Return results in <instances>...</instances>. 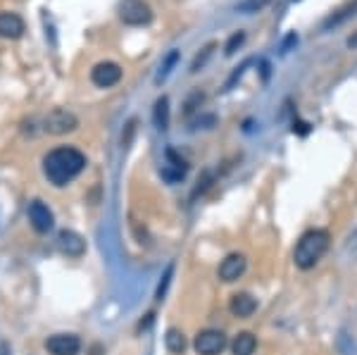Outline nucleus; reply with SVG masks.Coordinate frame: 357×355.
<instances>
[{"label":"nucleus","instance_id":"7ed1b4c3","mask_svg":"<svg viewBox=\"0 0 357 355\" xmlns=\"http://www.w3.org/2000/svg\"><path fill=\"white\" fill-rule=\"evenodd\" d=\"M119 19L129 27H143L152 19V12L143 0H122L119 3Z\"/></svg>","mask_w":357,"mask_h":355},{"label":"nucleus","instance_id":"f8f14e48","mask_svg":"<svg viewBox=\"0 0 357 355\" xmlns=\"http://www.w3.org/2000/svg\"><path fill=\"white\" fill-rule=\"evenodd\" d=\"M186 170H188L186 160L178 158L176 150H172V148L167 150V162H165V167H162V176H165L170 184H174V181H181L183 176H186Z\"/></svg>","mask_w":357,"mask_h":355},{"label":"nucleus","instance_id":"dca6fc26","mask_svg":"<svg viewBox=\"0 0 357 355\" xmlns=\"http://www.w3.org/2000/svg\"><path fill=\"white\" fill-rule=\"evenodd\" d=\"M165 343H167V351L174 353V355H181L183 351H186V336H183V332L176 327H172L170 332H167Z\"/></svg>","mask_w":357,"mask_h":355},{"label":"nucleus","instance_id":"f3484780","mask_svg":"<svg viewBox=\"0 0 357 355\" xmlns=\"http://www.w3.org/2000/svg\"><path fill=\"white\" fill-rule=\"evenodd\" d=\"M176 62H178V50H172V53H167V58L160 62V72L155 74V84H162V81L170 77L172 69L176 67Z\"/></svg>","mask_w":357,"mask_h":355},{"label":"nucleus","instance_id":"0eeeda50","mask_svg":"<svg viewBox=\"0 0 357 355\" xmlns=\"http://www.w3.org/2000/svg\"><path fill=\"white\" fill-rule=\"evenodd\" d=\"M45 351L50 355H76L81 351V341L74 334H53L45 341Z\"/></svg>","mask_w":357,"mask_h":355},{"label":"nucleus","instance_id":"a211bd4d","mask_svg":"<svg viewBox=\"0 0 357 355\" xmlns=\"http://www.w3.org/2000/svg\"><path fill=\"white\" fill-rule=\"evenodd\" d=\"M243 41H246V34H243V32L233 34V36L227 41V45H224V53L233 55V53H236V48H241V45H243Z\"/></svg>","mask_w":357,"mask_h":355},{"label":"nucleus","instance_id":"f257e3e1","mask_svg":"<svg viewBox=\"0 0 357 355\" xmlns=\"http://www.w3.org/2000/svg\"><path fill=\"white\" fill-rule=\"evenodd\" d=\"M86 155L71 146H60L43 158V174L53 186H67L84 172Z\"/></svg>","mask_w":357,"mask_h":355},{"label":"nucleus","instance_id":"6e6552de","mask_svg":"<svg viewBox=\"0 0 357 355\" xmlns=\"http://www.w3.org/2000/svg\"><path fill=\"white\" fill-rule=\"evenodd\" d=\"M76 126H79V119L67 110H53L43 122V129L48 134H67V131H74Z\"/></svg>","mask_w":357,"mask_h":355},{"label":"nucleus","instance_id":"4468645a","mask_svg":"<svg viewBox=\"0 0 357 355\" xmlns=\"http://www.w3.org/2000/svg\"><path fill=\"white\" fill-rule=\"evenodd\" d=\"M255 348H257V339H255L250 332L236 334V339L231 341V353L233 355H253Z\"/></svg>","mask_w":357,"mask_h":355},{"label":"nucleus","instance_id":"6ab92c4d","mask_svg":"<svg viewBox=\"0 0 357 355\" xmlns=\"http://www.w3.org/2000/svg\"><path fill=\"white\" fill-rule=\"evenodd\" d=\"M214 48H217V43H207L205 48H203V50H205V53H203V55H198V58L193 60V65H191V72H198V69H200L203 65L207 62V58H210V55H212V50H214Z\"/></svg>","mask_w":357,"mask_h":355},{"label":"nucleus","instance_id":"f03ea898","mask_svg":"<svg viewBox=\"0 0 357 355\" xmlns=\"http://www.w3.org/2000/svg\"><path fill=\"white\" fill-rule=\"evenodd\" d=\"M329 231L326 229H310L300 236L298 246H295L293 260L300 270H312L314 265L324 257V253L329 251Z\"/></svg>","mask_w":357,"mask_h":355},{"label":"nucleus","instance_id":"aec40b11","mask_svg":"<svg viewBox=\"0 0 357 355\" xmlns=\"http://www.w3.org/2000/svg\"><path fill=\"white\" fill-rule=\"evenodd\" d=\"M269 0H246V3H241L236 10H241V12H257L260 8H264Z\"/></svg>","mask_w":357,"mask_h":355},{"label":"nucleus","instance_id":"1a4fd4ad","mask_svg":"<svg viewBox=\"0 0 357 355\" xmlns=\"http://www.w3.org/2000/svg\"><path fill=\"white\" fill-rule=\"evenodd\" d=\"M246 255H241V253H231V255H227L222 260V265H219V279L222 282H236V279L243 277V272H246Z\"/></svg>","mask_w":357,"mask_h":355},{"label":"nucleus","instance_id":"20e7f679","mask_svg":"<svg viewBox=\"0 0 357 355\" xmlns=\"http://www.w3.org/2000/svg\"><path fill=\"white\" fill-rule=\"evenodd\" d=\"M193 348L198 355H219L227 348V336L219 329H203V332H198Z\"/></svg>","mask_w":357,"mask_h":355},{"label":"nucleus","instance_id":"ddd939ff","mask_svg":"<svg viewBox=\"0 0 357 355\" xmlns=\"http://www.w3.org/2000/svg\"><path fill=\"white\" fill-rule=\"evenodd\" d=\"M24 34V19L14 12H0V38H19Z\"/></svg>","mask_w":357,"mask_h":355},{"label":"nucleus","instance_id":"2eb2a0df","mask_svg":"<svg viewBox=\"0 0 357 355\" xmlns=\"http://www.w3.org/2000/svg\"><path fill=\"white\" fill-rule=\"evenodd\" d=\"M152 119H155L157 129H167V126H170V98H167V95L157 98L155 110H152Z\"/></svg>","mask_w":357,"mask_h":355},{"label":"nucleus","instance_id":"9b49d317","mask_svg":"<svg viewBox=\"0 0 357 355\" xmlns=\"http://www.w3.org/2000/svg\"><path fill=\"white\" fill-rule=\"evenodd\" d=\"M229 310H231L233 317L238 319H248L250 315H253L255 310H257V301H255L250 293H233L231 301H229Z\"/></svg>","mask_w":357,"mask_h":355},{"label":"nucleus","instance_id":"412c9836","mask_svg":"<svg viewBox=\"0 0 357 355\" xmlns=\"http://www.w3.org/2000/svg\"><path fill=\"white\" fill-rule=\"evenodd\" d=\"M172 272H174V265H170V267H167L165 277H162L160 286H157V298H162V296H165V291H167V284H170V279H172Z\"/></svg>","mask_w":357,"mask_h":355},{"label":"nucleus","instance_id":"39448f33","mask_svg":"<svg viewBox=\"0 0 357 355\" xmlns=\"http://www.w3.org/2000/svg\"><path fill=\"white\" fill-rule=\"evenodd\" d=\"M91 81H93L98 89H112L122 81V67L117 62H98L93 69H91Z\"/></svg>","mask_w":357,"mask_h":355},{"label":"nucleus","instance_id":"423d86ee","mask_svg":"<svg viewBox=\"0 0 357 355\" xmlns=\"http://www.w3.org/2000/svg\"><path fill=\"white\" fill-rule=\"evenodd\" d=\"M27 215H29V222H32V227L36 231H38V234H48V231L53 229L55 217H53L50 207L45 205L43 201H32V203H29Z\"/></svg>","mask_w":357,"mask_h":355},{"label":"nucleus","instance_id":"9d476101","mask_svg":"<svg viewBox=\"0 0 357 355\" xmlns=\"http://www.w3.org/2000/svg\"><path fill=\"white\" fill-rule=\"evenodd\" d=\"M58 248L67 257H81L86 253V241H84V236L76 234V231L62 229L58 234Z\"/></svg>","mask_w":357,"mask_h":355}]
</instances>
